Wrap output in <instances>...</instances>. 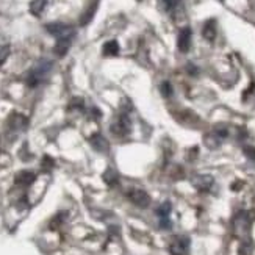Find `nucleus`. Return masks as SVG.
Segmentation results:
<instances>
[{
  "label": "nucleus",
  "mask_w": 255,
  "mask_h": 255,
  "mask_svg": "<svg viewBox=\"0 0 255 255\" xmlns=\"http://www.w3.org/2000/svg\"><path fill=\"white\" fill-rule=\"evenodd\" d=\"M180 2H182V0H163L164 6L168 9H174L177 5H180Z\"/></svg>",
  "instance_id": "b1692460"
},
{
  "label": "nucleus",
  "mask_w": 255,
  "mask_h": 255,
  "mask_svg": "<svg viewBox=\"0 0 255 255\" xmlns=\"http://www.w3.org/2000/svg\"><path fill=\"white\" fill-rule=\"evenodd\" d=\"M41 166H43L44 171H51V169L53 168V166H55V161H53V158H51L49 155H46L44 158H43V161H41Z\"/></svg>",
  "instance_id": "412c9836"
},
{
  "label": "nucleus",
  "mask_w": 255,
  "mask_h": 255,
  "mask_svg": "<svg viewBox=\"0 0 255 255\" xmlns=\"http://www.w3.org/2000/svg\"><path fill=\"white\" fill-rule=\"evenodd\" d=\"M90 143L93 146V149L97 151V152H108L110 149V144L106 141V138L102 135V133H94L91 138H90Z\"/></svg>",
  "instance_id": "1a4fd4ad"
},
{
  "label": "nucleus",
  "mask_w": 255,
  "mask_h": 255,
  "mask_svg": "<svg viewBox=\"0 0 255 255\" xmlns=\"http://www.w3.org/2000/svg\"><path fill=\"white\" fill-rule=\"evenodd\" d=\"M171 202H163L158 210H156V214H158V218H160V224H161V227L163 229H169L171 227V221H169V216H171Z\"/></svg>",
  "instance_id": "6e6552de"
},
{
  "label": "nucleus",
  "mask_w": 255,
  "mask_h": 255,
  "mask_svg": "<svg viewBox=\"0 0 255 255\" xmlns=\"http://www.w3.org/2000/svg\"><path fill=\"white\" fill-rule=\"evenodd\" d=\"M249 229V219L246 213H240L237 218H235V232L237 235H243L246 233Z\"/></svg>",
  "instance_id": "ddd939ff"
},
{
  "label": "nucleus",
  "mask_w": 255,
  "mask_h": 255,
  "mask_svg": "<svg viewBox=\"0 0 255 255\" xmlns=\"http://www.w3.org/2000/svg\"><path fill=\"white\" fill-rule=\"evenodd\" d=\"M191 183H193V186L198 191H201V193H208L213 188L214 179L211 177V175H208V174H201V175H196V177H193Z\"/></svg>",
  "instance_id": "39448f33"
},
{
  "label": "nucleus",
  "mask_w": 255,
  "mask_h": 255,
  "mask_svg": "<svg viewBox=\"0 0 255 255\" xmlns=\"http://www.w3.org/2000/svg\"><path fill=\"white\" fill-rule=\"evenodd\" d=\"M191 38H193V32L190 27H185L180 30L179 38H177V46H179V51L186 53L191 49Z\"/></svg>",
  "instance_id": "0eeeda50"
},
{
  "label": "nucleus",
  "mask_w": 255,
  "mask_h": 255,
  "mask_svg": "<svg viewBox=\"0 0 255 255\" xmlns=\"http://www.w3.org/2000/svg\"><path fill=\"white\" fill-rule=\"evenodd\" d=\"M191 241L188 237H175L169 243V252L171 255H186L190 252Z\"/></svg>",
  "instance_id": "7ed1b4c3"
},
{
  "label": "nucleus",
  "mask_w": 255,
  "mask_h": 255,
  "mask_svg": "<svg viewBox=\"0 0 255 255\" xmlns=\"http://www.w3.org/2000/svg\"><path fill=\"white\" fill-rule=\"evenodd\" d=\"M72 38H74V35L64 36V38H58V41H56V44H55V47H53L55 55H58V56H64V55L67 53V51H69V47H71Z\"/></svg>",
  "instance_id": "9d476101"
},
{
  "label": "nucleus",
  "mask_w": 255,
  "mask_h": 255,
  "mask_svg": "<svg viewBox=\"0 0 255 255\" xmlns=\"http://www.w3.org/2000/svg\"><path fill=\"white\" fill-rule=\"evenodd\" d=\"M103 55L105 56H117L119 55V44H117V41H114V39L106 41L103 44Z\"/></svg>",
  "instance_id": "dca6fc26"
},
{
  "label": "nucleus",
  "mask_w": 255,
  "mask_h": 255,
  "mask_svg": "<svg viewBox=\"0 0 255 255\" xmlns=\"http://www.w3.org/2000/svg\"><path fill=\"white\" fill-rule=\"evenodd\" d=\"M214 136H216V138L219 140V141H222V140H225L229 136V130L225 129V127H221V125H218V127H214V130L211 132Z\"/></svg>",
  "instance_id": "6ab92c4d"
},
{
  "label": "nucleus",
  "mask_w": 255,
  "mask_h": 255,
  "mask_svg": "<svg viewBox=\"0 0 255 255\" xmlns=\"http://www.w3.org/2000/svg\"><path fill=\"white\" fill-rule=\"evenodd\" d=\"M103 180L106 185H110V186H114L117 183V180H119V175H117V172L111 168H108L105 172H103Z\"/></svg>",
  "instance_id": "a211bd4d"
},
{
  "label": "nucleus",
  "mask_w": 255,
  "mask_h": 255,
  "mask_svg": "<svg viewBox=\"0 0 255 255\" xmlns=\"http://www.w3.org/2000/svg\"><path fill=\"white\" fill-rule=\"evenodd\" d=\"M160 91L164 97H171L172 96V85L169 82H163L160 85Z\"/></svg>",
  "instance_id": "aec40b11"
},
{
  "label": "nucleus",
  "mask_w": 255,
  "mask_h": 255,
  "mask_svg": "<svg viewBox=\"0 0 255 255\" xmlns=\"http://www.w3.org/2000/svg\"><path fill=\"white\" fill-rule=\"evenodd\" d=\"M83 101L82 99H74L71 102V108H77V110H83Z\"/></svg>",
  "instance_id": "393cba45"
},
{
  "label": "nucleus",
  "mask_w": 255,
  "mask_h": 255,
  "mask_svg": "<svg viewBox=\"0 0 255 255\" xmlns=\"http://www.w3.org/2000/svg\"><path fill=\"white\" fill-rule=\"evenodd\" d=\"M186 71H188V74H191V75H198L199 74V69L194 64H191V63L186 66Z\"/></svg>",
  "instance_id": "a878e982"
},
{
  "label": "nucleus",
  "mask_w": 255,
  "mask_h": 255,
  "mask_svg": "<svg viewBox=\"0 0 255 255\" xmlns=\"http://www.w3.org/2000/svg\"><path fill=\"white\" fill-rule=\"evenodd\" d=\"M243 152H244V155H246L249 160L255 161V147H252V146H246V147H244V149H243Z\"/></svg>",
  "instance_id": "5701e85b"
},
{
  "label": "nucleus",
  "mask_w": 255,
  "mask_h": 255,
  "mask_svg": "<svg viewBox=\"0 0 255 255\" xmlns=\"http://www.w3.org/2000/svg\"><path fill=\"white\" fill-rule=\"evenodd\" d=\"M27 124H28V121H27V117L24 116V114H19V113H13L11 116L8 117V127L11 130H22V129H25L27 127Z\"/></svg>",
  "instance_id": "9b49d317"
},
{
  "label": "nucleus",
  "mask_w": 255,
  "mask_h": 255,
  "mask_svg": "<svg viewBox=\"0 0 255 255\" xmlns=\"http://www.w3.org/2000/svg\"><path fill=\"white\" fill-rule=\"evenodd\" d=\"M47 6V0H32L30 3V13L33 16H41Z\"/></svg>",
  "instance_id": "f3484780"
},
{
  "label": "nucleus",
  "mask_w": 255,
  "mask_h": 255,
  "mask_svg": "<svg viewBox=\"0 0 255 255\" xmlns=\"http://www.w3.org/2000/svg\"><path fill=\"white\" fill-rule=\"evenodd\" d=\"M97 3H99V0H96L94 3H91L90 8L86 9V13L82 14V17H80V25H88V24L93 21V17H94V14L97 11Z\"/></svg>",
  "instance_id": "2eb2a0df"
},
{
  "label": "nucleus",
  "mask_w": 255,
  "mask_h": 255,
  "mask_svg": "<svg viewBox=\"0 0 255 255\" xmlns=\"http://www.w3.org/2000/svg\"><path fill=\"white\" fill-rule=\"evenodd\" d=\"M35 179H36L35 172H32V171H21L16 175V183L21 185V186H28V185H32L35 182Z\"/></svg>",
  "instance_id": "4468645a"
},
{
  "label": "nucleus",
  "mask_w": 255,
  "mask_h": 255,
  "mask_svg": "<svg viewBox=\"0 0 255 255\" xmlns=\"http://www.w3.org/2000/svg\"><path fill=\"white\" fill-rule=\"evenodd\" d=\"M111 132L119 136V138H125V136H129L130 132H132V121H130V116L125 114V113H121L117 116V119L114 121V124L111 125Z\"/></svg>",
  "instance_id": "f03ea898"
},
{
  "label": "nucleus",
  "mask_w": 255,
  "mask_h": 255,
  "mask_svg": "<svg viewBox=\"0 0 255 255\" xmlns=\"http://www.w3.org/2000/svg\"><path fill=\"white\" fill-rule=\"evenodd\" d=\"M91 116L94 117V119H101V117H102V113H101V110H99V108H97V106H93Z\"/></svg>",
  "instance_id": "bb28decb"
},
{
  "label": "nucleus",
  "mask_w": 255,
  "mask_h": 255,
  "mask_svg": "<svg viewBox=\"0 0 255 255\" xmlns=\"http://www.w3.org/2000/svg\"><path fill=\"white\" fill-rule=\"evenodd\" d=\"M129 199L136 205V207L140 208H146L151 205V196L149 193H146L144 190H140V188H133L129 191Z\"/></svg>",
  "instance_id": "20e7f679"
},
{
  "label": "nucleus",
  "mask_w": 255,
  "mask_h": 255,
  "mask_svg": "<svg viewBox=\"0 0 255 255\" xmlns=\"http://www.w3.org/2000/svg\"><path fill=\"white\" fill-rule=\"evenodd\" d=\"M46 30L56 36V38H64V36H69V35H74V30L72 27L66 25V24H61V22H55V24H47L46 25Z\"/></svg>",
  "instance_id": "423d86ee"
},
{
  "label": "nucleus",
  "mask_w": 255,
  "mask_h": 255,
  "mask_svg": "<svg viewBox=\"0 0 255 255\" xmlns=\"http://www.w3.org/2000/svg\"><path fill=\"white\" fill-rule=\"evenodd\" d=\"M9 51H11V49H9L8 44L0 46V64H3V63L6 61V58H8V55H9Z\"/></svg>",
  "instance_id": "4be33fe9"
},
{
  "label": "nucleus",
  "mask_w": 255,
  "mask_h": 255,
  "mask_svg": "<svg viewBox=\"0 0 255 255\" xmlns=\"http://www.w3.org/2000/svg\"><path fill=\"white\" fill-rule=\"evenodd\" d=\"M51 69H52V63L51 61H41L36 67H33L30 74H28L27 85L32 86V88L38 86L39 83L44 80V77L49 74V71H51Z\"/></svg>",
  "instance_id": "f257e3e1"
},
{
  "label": "nucleus",
  "mask_w": 255,
  "mask_h": 255,
  "mask_svg": "<svg viewBox=\"0 0 255 255\" xmlns=\"http://www.w3.org/2000/svg\"><path fill=\"white\" fill-rule=\"evenodd\" d=\"M202 36L210 43L214 41V38H216V21H214V19H208V21L204 24Z\"/></svg>",
  "instance_id": "f8f14e48"
}]
</instances>
